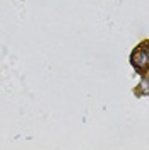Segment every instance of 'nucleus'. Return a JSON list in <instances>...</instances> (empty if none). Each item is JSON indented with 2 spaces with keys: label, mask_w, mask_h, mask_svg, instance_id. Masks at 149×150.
Segmentation results:
<instances>
[{
  "label": "nucleus",
  "mask_w": 149,
  "mask_h": 150,
  "mask_svg": "<svg viewBox=\"0 0 149 150\" xmlns=\"http://www.w3.org/2000/svg\"><path fill=\"white\" fill-rule=\"evenodd\" d=\"M130 63L139 74H144V72L149 70V43L148 41L140 43L139 46L132 51Z\"/></svg>",
  "instance_id": "obj_1"
}]
</instances>
